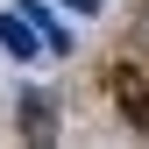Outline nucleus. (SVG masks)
I'll list each match as a JSON object with an SVG mask.
<instances>
[{"label":"nucleus","instance_id":"f03ea898","mask_svg":"<svg viewBox=\"0 0 149 149\" xmlns=\"http://www.w3.org/2000/svg\"><path fill=\"white\" fill-rule=\"evenodd\" d=\"M0 50H14V57H36V50H50V36L29 22V14H0Z\"/></svg>","mask_w":149,"mask_h":149},{"label":"nucleus","instance_id":"7ed1b4c3","mask_svg":"<svg viewBox=\"0 0 149 149\" xmlns=\"http://www.w3.org/2000/svg\"><path fill=\"white\" fill-rule=\"evenodd\" d=\"M22 135L29 142H50V135H57V107H50L43 92H22Z\"/></svg>","mask_w":149,"mask_h":149},{"label":"nucleus","instance_id":"20e7f679","mask_svg":"<svg viewBox=\"0 0 149 149\" xmlns=\"http://www.w3.org/2000/svg\"><path fill=\"white\" fill-rule=\"evenodd\" d=\"M22 14H29V22H36V29H43V36H50V57H64V50H71V36L57 29V14H50V7H36V0H29V7H22Z\"/></svg>","mask_w":149,"mask_h":149},{"label":"nucleus","instance_id":"f257e3e1","mask_svg":"<svg viewBox=\"0 0 149 149\" xmlns=\"http://www.w3.org/2000/svg\"><path fill=\"white\" fill-rule=\"evenodd\" d=\"M107 92H114L121 121L135 128V135H149V78H142V64H114L107 71Z\"/></svg>","mask_w":149,"mask_h":149},{"label":"nucleus","instance_id":"39448f33","mask_svg":"<svg viewBox=\"0 0 149 149\" xmlns=\"http://www.w3.org/2000/svg\"><path fill=\"white\" fill-rule=\"evenodd\" d=\"M64 7H78V14H100V7H107V0H64Z\"/></svg>","mask_w":149,"mask_h":149}]
</instances>
